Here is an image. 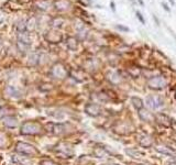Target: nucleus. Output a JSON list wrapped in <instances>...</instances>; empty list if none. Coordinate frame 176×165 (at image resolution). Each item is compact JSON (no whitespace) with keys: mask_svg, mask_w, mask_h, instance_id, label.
<instances>
[{"mask_svg":"<svg viewBox=\"0 0 176 165\" xmlns=\"http://www.w3.org/2000/svg\"><path fill=\"white\" fill-rule=\"evenodd\" d=\"M155 150L157 152H160L161 154H165V155H168L171 157H175L176 156V153L173 151L172 149H170L168 146H165V145H157Z\"/></svg>","mask_w":176,"mask_h":165,"instance_id":"obj_8","label":"nucleus"},{"mask_svg":"<svg viewBox=\"0 0 176 165\" xmlns=\"http://www.w3.org/2000/svg\"><path fill=\"white\" fill-rule=\"evenodd\" d=\"M132 105H133V107L135 109H138V110H140V109L143 108V101L138 97L132 98Z\"/></svg>","mask_w":176,"mask_h":165,"instance_id":"obj_15","label":"nucleus"},{"mask_svg":"<svg viewBox=\"0 0 176 165\" xmlns=\"http://www.w3.org/2000/svg\"><path fill=\"white\" fill-rule=\"evenodd\" d=\"M137 17H138V19L140 20V22H141V23H143V24L145 23V20H144V18L142 17V14H141L140 12H139V11H137Z\"/></svg>","mask_w":176,"mask_h":165,"instance_id":"obj_17","label":"nucleus"},{"mask_svg":"<svg viewBox=\"0 0 176 165\" xmlns=\"http://www.w3.org/2000/svg\"><path fill=\"white\" fill-rule=\"evenodd\" d=\"M56 151L61 154V155H64V157H69L73 154V150L72 148L69 146L68 144H66V143H62L57 146Z\"/></svg>","mask_w":176,"mask_h":165,"instance_id":"obj_6","label":"nucleus"},{"mask_svg":"<svg viewBox=\"0 0 176 165\" xmlns=\"http://www.w3.org/2000/svg\"><path fill=\"white\" fill-rule=\"evenodd\" d=\"M42 165H57L56 163L52 162V161H43L42 162Z\"/></svg>","mask_w":176,"mask_h":165,"instance_id":"obj_18","label":"nucleus"},{"mask_svg":"<svg viewBox=\"0 0 176 165\" xmlns=\"http://www.w3.org/2000/svg\"><path fill=\"white\" fill-rule=\"evenodd\" d=\"M139 117H140V119L143 120V121H146V122H150V121L153 120V116L152 113L148 111L146 109H140L139 110Z\"/></svg>","mask_w":176,"mask_h":165,"instance_id":"obj_9","label":"nucleus"},{"mask_svg":"<svg viewBox=\"0 0 176 165\" xmlns=\"http://www.w3.org/2000/svg\"><path fill=\"white\" fill-rule=\"evenodd\" d=\"M145 104L150 109H157L164 105V100L160 96H148L145 99Z\"/></svg>","mask_w":176,"mask_h":165,"instance_id":"obj_3","label":"nucleus"},{"mask_svg":"<svg viewBox=\"0 0 176 165\" xmlns=\"http://www.w3.org/2000/svg\"><path fill=\"white\" fill-rule=\"evenodd\" d=\"M170 1H171L172 3H173V5H174V0H170Z\"/></svg>","mask_w":176,"mask_h":165,"instance_id":"obj_21","label":"nucleus"},{"mask_svg":"<svg viewBox=\"0 0 176 165\" xmlns=\"http://www.w3.org/2000/svg\"><path fill=\"white\" fill-rule=\"evenodd\" d=\"M152 143H153L152 138L148 134H144L140 140V144L143 146V148H150V146L152 145Z\"/></svg>","mask_w":176,"mask_h":165,"instance_id":"obj_11","label":"nucleus"},{"mask_svg":"<svg viewBox=\"0 0 176 165\" xmlns=\"http://www.w3.org/2000/svg\"><path fill=\"white\" fill-rule=\"evenodd\" d=\"M162 6H163V8L165 9V10H166V11H168V12H170V8H168V7H167V5H166V3H165V2H162Z\"/></svg>","mask_w":176,"mask_h":165,"instance_id":"obj_19","label":"nucleus"},{"mask_svg":"<svg viewBox=\"0 0 176 165\" xmlns=\"http://www.w3.org/2000/svg\"><path fill=\"white\" fill-rule=\"evenodd\" d=\"M126 153H127L129 156L135 157V159H140V157L143 156L141 152H139V151H137V150H134V149H127V150H126Z\"/></svg>","mask_w":176,"mask_h":165,"instance_id":"obj_12","label":"nucleus"},{"mask_svg":"<svg viewBox=\"0 0 176 165\" xmlns=\"http://www.w3.org/2000/svg\"><path fill=\"white\" fill-rule=\"evenodd\" d=\"M50 127H52V129L49 130L50 132H52L54 134H61V133H64L65 132V128L63 124H56V123H50L49 124Z\"/></svg>","mask_w":176,"mask_h":165,"instance_id":"obj_10","label":"nucleus"},{"mask_svg":"<svg viewBox=\"0 0 176 165\" xmlns=\"http://www.w3.org/2000/svg\"><path fill=\"white\" fill-rule=\"evenodd\" d=\"M17 151L21 154H23L25 156L35 155V154L38 153L35 148H33L32 145L28 144V143H23V142H19L17 144Z\"/></svg>","mask_w":176,"mask_h":165,"instance_id":"obj_2","label":"nucleus"},{"mask_svg":"<svg viewBox=\"0 0 176 165\" xmlns=\"http://www.w3.org/2000/svg\"><path fill=\"white\" fill-rule=\"evenodd\" d=\"M41 130H42V127L36 122H25V123L22 124V127H21V133L22 134L34 135V134L41 133Z\"/></svg>","mask_w":176,"mask_h":165,"instance_id":"obj_1","label":"nucleus"},{"mask_svg":"<svg viewBox=\"0 0 176 165\" xmlns=\"http://www.w3.org/2000/svg\"><path fill=\"white\" fill-rule=\"evenodd\" d=\"M52 73H53V75L56 77V78H64V77L67 75V73H66L65 68L62 65H60V64L54 66Z\"/></svg>","mask_w":176,"mask_h":165,"instance_id":"obj_7","label":"nucleus"},{"mask_svg":"<svg viewBox=\"0 0 176 165\" xmlns=\"http://www.w3.org/2000/svg\"><path fill=\"white\" fill-rule=\"evenodd\" d=\"M130 1H132V2H134V0H130Z\"/></svg>","mask_w":176,"mask_h":165,"instance_id":"obj_22","label":"nucleus"},{"mask_svg":"<svg viewBox=\"0 0 176 165\" xmlns=\"http://www.w3.org/2000/svg\"><path fill=\"white\" fill-rule=\"evenodd\" d=\"M5 123H6L7 127L14 128L18 123V120H17V118H14V117H8V118L5 119Z\"/></svg>","mask_w":176,"mask_h":165,"instance_id":"obj_14","label":"nucleus"},{"mask_svg":"<svg viewBox=\"0 0 176 165\" xmlns=\"http://www.w3.org/2000/svg\"><path fill=\"white\" fill-rule=\"evenodd\" d=\"M116 28L118 29V30L124 31V32H128V31H129V28H127V27H123V25H121V24H118V25H116Z\"/></svg>","mask_w":176,"mask_h":165,"instance_id":"obj_16","label":"nucleus"},{"mask_svg":"<svg viewBox=\"0 0 176 165\" xmlns=\"http://www.w3.org/2000/svg\"><path fill=\"white\" fill-rule=\"evenodd\" d=\"M166 84L167 82L163 76H156L149 80V87L152 89H163Z\"/></svg>","mask_w":176,"mask_h":165,"instance_id":"obj_4","label":"nucleus"},{"mask_svg":"<svg viewBox=\"0 0 176 165\" xmlns=\"http://www.w3.org/2000/svg\"><path fill=\"white\" fill-rule=\"evenodd\" d=\"M85 111L87 115H89L91 117H97L101 113V108L97 104H88L85 107Z\"/></svg>","mask_w":176,"mask_h":165,"instance_id":"obj_5","label":"nucleus"},{"mask_svg":"<svg viewBox=\"0 0 176 165\" xmlns=\"http://www.w3.org/2000/svg\"><path fill=\"white\" fill-rule=\"evenodd\" d=\"M138 1H139V3H140V5H141V6H143V5H144V2H143V1H142V0H138Z\"/></svg>","mask_w":176,"mask_h":165,"instance_id":"obj_20","label":"nucleus"},{"mask_svg":"<svg viewBox=\"0 0 176 165\" xmlns=\"http://www.w3.org/2000/svg\"><path fill=\"white\" fill-rule=\"evenodd\" d=\"M0 107H1V102H0Z\"/></svg>","mask_w":176,"mask_h":165,"instance_id":"obj_23","label":"nucleus"},{"mask_svg":"<svg viewBox=\"0 0 176 165\" xmlns=\"http://www.w3.org/2000/svg\"><path fill=\"white\" fill-rule=\"evenodd\" d=\"M95 155H96L97 157H100V159H104V157H107L109 156V153L106 151L105 149H102V148H97L96 150H95Z\"/></svg>","mask_w":176,"mask_h":165,"instance_id":"obj_13","label":"nucleus"}]
</instances>
